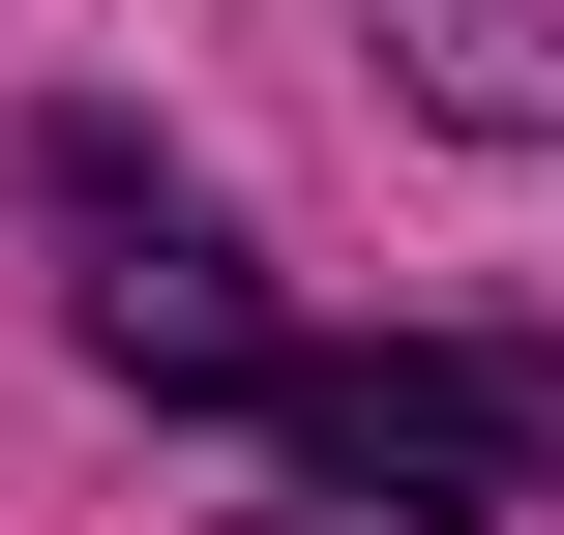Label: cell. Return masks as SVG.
Here are the masks:
<instances>
[{
	"label": "cell",
	"instance_id": "1",
	"mask_svg": "<svg viewBox=\"0 0 564 535\" xmlns=\"http://www.w3.org/2000/svg\"><path fill=\"white\" fill-rule=\"evenodd\" d=\"M268 447L387 535H476V506H564V357H476V328H387V357H268Z\"/></svg>",
	"mask_w": 564,
	"mask_h": 535
},
{
	"label": "cell",
	"instance_id": "2",
	"mask_svg": "<svg viewBox=\"0 0 564 535\" xmlns=\"http://www.w3.org/2000/svg\"><path fill=\"white\" fill-rule=\"evenodd\" d=\"M59 238H89V357L149 387V417H268V298H238V238L208 208H149L119 149L59 179Z\"/></svg>",
	"mask_w": 564,
	"mask_h": 535
},
{
	"label": "cell",
	"instance_id": "3",
	"mask_svg": "<svg viewBox=\"0 0 564 535\" xmlns=\"http://www.w3.org/2000/svg\"><path fill=\"white\" fill-rule=\"evenodd\" d=\"M446 119H564V0H387Z\"/></svg>",
	"mask_w": 564,
	"mask_h": 535
}]
</instances>
